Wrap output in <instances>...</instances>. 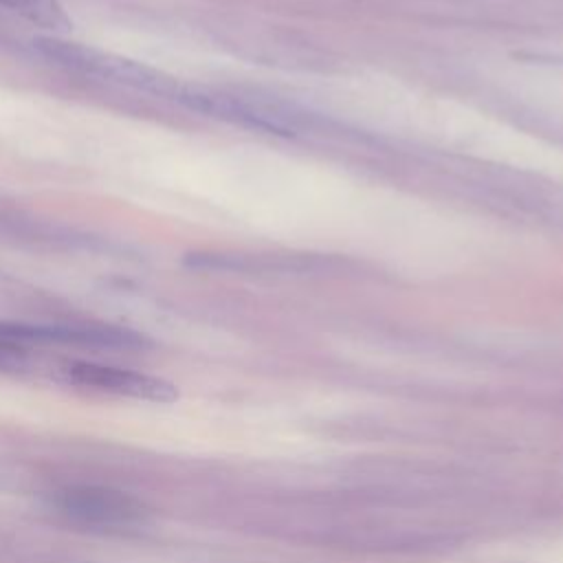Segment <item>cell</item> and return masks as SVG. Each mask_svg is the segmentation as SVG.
Here are the masks:
<instances>
[{
	"mask_svg": "<svg viewBox=\"0 0 563 563\" xmlns=\"http://www.w3.org/2000/svg\"><path fill=\"white\" fill-rule=\"evenodd\" d=\"M33 46L42 57L66 70L108 79L119 86H128L132 90H141L154 97L174 101L180 86L176 77L158 68L79 42H66L62 37H37L33 40Z\"/></svg>",
	"mask_w": 563,
	"mask_h": 563,
	"instance_id": "1",
	"label": "cell"
},
{
	"mask_svg": "<svg viewBox=\"0 0 563 563\" xmlns=\"http://www.w3.org/2000/svg\"><path fill=\"white\" fill-rule=\"evenodd\" d=\"M62 376L73 385L92 387L99 391L128 396V398H136V400L174 402L178 398L176 385H172L165 378L134 372V369L90 363V361L66 363L62 369Z\"/></svg>",
	"mask_w": 563,
	"mask_h": 563,
	"instance_id": "3",
	"label": "cell"
},
{
	"mask_svg": "<svg viewBox=\"0 0 563 563\" xmlns=\"http://www.w3.org/2000/svg\"><path fill=\"white\" fill-rule=\"evenodd\" d=\"M0 4L42 29L57 33H66L70 29V18L59 0H0Z\"/></svg>",
	"mask_w": 563,
	"mask_h": 563,
	"instance_id": "4",
	"label": "cell"
},
{
	"mask_svg": "<svg viewBox=\"0 0 563 563\" xmlns=\"http://www.w3.org/2000/svg\"><path fill=\"white\" fill-rule=\"evenodd\" d=\"M53 504L68 517L95 526H134L143 521L145 508L128 493L101 486H68L55 490Z\"/></svg>",
	"mask_w": 563,
	"mask_h": 563,
	"instance_id": "2",
	"label": "cell"
}]
</instances>
